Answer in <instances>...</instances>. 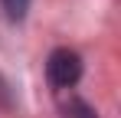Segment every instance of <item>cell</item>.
<instances>
[{"label": "cell", "instance_id": "obj_3", "mask_svg": "<svg viewBox=\"0 0 121 118\" xmlns=\"http://www.w3.org/2000/svg\"><path fill=\"white\" fill-rule=\"evenodd\" d=\"M0 3H3L7 17H10V20H17V23H20V20L26 17V10H30V0H0Z\"/></svg>", "mask_w": 121, "mask_h": 118}, {"label": "cell", "instance_id": "obj_2", "mask_svg": "<svg viewBox=\"0 0 121 118\" xmlns=\"http://www.w3.org/2000/svg\"><path fill=\"white\" fill-rule=\"evenodd\" d=\"M62 112H65V118H98V112H95L88 102H82V98H75V95L62 105Z\"/></svg>", "mask_w": 121, "mask_h": 118}, {"label": "cell", "instance_id": "obj_1", "mask_svg": "<svg viewBox=\"0 0 121 118\" xmlns=\"http://www.w3.org/2000/svg\"><path fill=\"white\" fill-rule=\"evenodd\" d=\"M46 79L52 89H72L82 79V56L75 49H65V46L52 49L46 59Z\"/></svg>", "mask_w": 121, "mask_h": 118}]
</instances>
